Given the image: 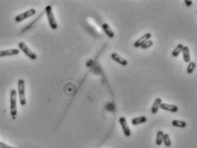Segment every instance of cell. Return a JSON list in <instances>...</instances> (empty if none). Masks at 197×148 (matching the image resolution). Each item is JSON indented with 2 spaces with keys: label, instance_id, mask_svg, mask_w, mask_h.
Instances as JSON below:
<instances>
[{
  "label": "cell",
  "instance_id": "obj_1",
  "mask_svg": "<svg viewBox=\"0 0 197 148\" xmlns=\"http://www.w3.org/2000/svg\"><path fill=\"white\" fill-rule=\"evenodd\" d=\"M16 100H17V92L15 89H12L10 92V115L12 116L13 118H15L17 114V104H16Z\"/></svg>",
  "mask_w": 197,
  "mask_h": 148
},
{
  "label": "cell",
  "instance_id": "obj_2",
  "mask_svg": "<svg viewBox=\"0 0 197 148\" xmlns=\"http://www.w3.org/2000/svg\"><path fill=\"white\" fill-rule=\"evenodd\" d=\"M18 95L20 104L22 106L26 105V93H25V82L24 80L20 79L18 81Z\"/></svg>",
  "mask_w": 197,
  "mask_h": 148
},
{
  "label": "cell",
  "instance_id": "obj_3",
  "mask_svg": "<svg viewBox=\"0 0 197 148\" xmlns=\"http://www.w3.org/2000/svg\"><path fill=\"white\" fill-rule=\"evenodd\" d=\"M45 13H46L47 18H48V22H49V24H50V28L54 30H56L57 29V22L56 21V18L54 16L53 10H52V7L50 5H48L45 8Z\"/></svg>",
  "mask_w": 197,
  "mask_h": 148
},
{
  "label": "cell",
  "instance_id": "obj_4",
  "mask_svg": "<svg viewBox=\"0 0 197 148\" xmlns=\"http://www.w3.org/2000/svg\"><path fill=\"white\" fill-rule=\"evenodd\" d=\"M18 47L22 51H23V53L25 54L27 57H28V58H30V59L32 60L37 59V55H36L33 51H32L31 49H29L28 45H27L25 43L20 42L18 44Z\"/></svg>",
  "mask_w": 197,
  "mask_h": 148
},
{
  "label": "cell",
  "instance_id": "obj_5",
  "mask_svg": "<svg viewBox=\"0 0 197 148\" xmlns=\"http://www.w3.org/2000/svg\"><path fill=\"white\" fill-rule=\"evenodd\" d=\"M35 14H36V10L34 9H31V10H27L26 12H23L22 14H20L18 16H16L15 17V21L16 22H21L22 21H24V20L28 19V17H31V16H34Z\"/></svg>",
  "mask_w": 197,
  "mask_h": 148
},
{
  "label": "cell",
  "instance_id": "obj_6",
  "mask_svg": "<svg viewBox=\"0 0 197 148\" xmlns=\"http://www.w3.org/2000/svg\"><path fill=\"white\" fill-rule=\"evenodd\" d=\"M119 124H120V126L122 127V129H123L124 135H125L126 137H130L131 135V129H130V128H129L128 123H127L126 119H125V117H119Z\"/></svg>",
  "mask_w": 197,
  "mask_h": 148
},
{
  "label": "cell",
  "instance_id": "obj_7",
  "mask_svg": "<svg viewBox=\"0 0 197 148\" xmlns=\"http://www.w3.org/2000/svg\"><path fill=\"white\" fill-rule=\"evenodd\" d=\"M152 37V34H150V33H147V34H144L142 37H141L140 39H138V40L136 41L134 43V46L135 47H140L141 45H142L144 44V43H145L146 41L149 40H150V38Z\"/></svg>",
  "mask_w": 197,
  "mask_h": 148
},
{
  "label": "cell",
  "instance_id": "obj_8",
  "mask_svg": "<svg viewBox=\"0 0 197 148\" xmlns=\"http://www.w3.org/2000/svg\"><path fill=\"white\" fill-rule=\"evenodd\" d=\"M160 109H162L164 110H167V111H170V112H173L175 113L178 110V107L177 105H174V104H166V103H161L160 105H159Z\"/></svg>",
  "mask_w": 197,
  "mask_h": 148
},
{
  "label": "cell",
  "instance_id": "obj_9",
  "mask_svg": "<svg viewBox=\"0 0 197 148\" xmlns=\"http://www.w3.org/2000/svg\"><path fill=\"white\" fill-rule=\"evenodd\" d=\"M20 53L19 49H9V50H0V57H9V56H15Z\"/></svg>",
  "mask_w": 197,
  "mask_h": 148
},
{
  "label": "cell",
  "instance_id": "obj_10",
  "mask_svg": "<svg viewBox=\"0 0 197 148\" xmlns=\"http://www.w3.org/2000/svg\"><path fill=\"white\" fill-rule=\"evenodd\" d=\"M111 58H113V60H114L115 62H117L118 63H119L122 66H126L128 64V62L127 60L123 58L122 57H120L119 54L117 53H112L111 54Z\"/></svg>",
  "mask_w": 197,
  "mask_h": 148
},
{
  "label": "cell",
  "instance_id": "obj_11",
  "mask_svg": "<svg viewBox=\"0 0 197 148\" xmlns=\"http://www.w3.org/2000/svg\"><path fill=\"white\" fill-rule=\"evenodd\" d=\"M182 53H183V57L185 63H189L190 62V52H189V48L188 46H184L183 50H182Z\"/></svg>",
  "mask_w": 197,
  "mask_h": 148
},
{
  "label": "cell",
  "instance_id": "obj_12",
  "mask_svg": "<svg viewBox=\"0 0 197 148\" xmlns=\"http://www.w3.org/2000/svg\"><path fill=\"white\" fill-rule=\"evenodd\" d=\"M103 31H104V33L106 34L109 38H114V31L112 30V29L110 28V26L108 24V23H103Z\"/></svg>",
  "mask_w": 197,
  "mask_h": 148
},
{
  "label": "cell",
  "instance_id": "obj_13",
  "mask_svg": "<svg viewBox=\"0 0 197 148\" xmlns=\"http://www.w3.org/2000/svg\"><path fill=\"white\" fill-rule=\"evenodd\" d=\"M147 117H144V116H142V117H136V118H132L131 119V124L132 125H139V124H142V123H144L147 122Z\"/></svg>",
  "mask_w": 197,
  "mask_h": 148
},
{
  "label": "cell",
  "instance_id": "obj_14",
  "mask_svg": "<svg viewBox=\"0 0 197 148\" xmlns=\"http://www.w3.org/2000/svg\"><path fill=\"white\" fill-rule=\"evenodd\" d=\"M162 103V99L160 98H157L154 102L153 106H152V109H151V113L152 114H156L158 110H159V105Z\"/></svg>",
  "mask_w": 197,
  "mask_h": 148
},
{
  "label": "cell",
  "instance_id": "obj_15",
  "mask_svg": "<svg viewBox=\"0 0 197 148\" xmlns=\"http://www.w3.org/2000/svg\"><path fill=\"white\" fill-rule=\"evenodd\" d=\"M172 126L176 127V128H182L184 129L187 126V123L184 121H181V120H173L172 122Z\"/></svg>",
  "mask_w": 197,
  "mask_h": 148
},
{
  "label": "cell",
  "instance_id": "obj_16",
  "mask_svg": "<svg viewBox=\"0 0 197 148\" xmlns=\"http://www.w3.org/2000/svg\"><path fill=\"white\" fill-rule=\"evenodd\" d=\"M184 45L183 44H178L175 48H174V50L172 51V56L174 57H177L179 56V54L181 53L182 50H183V48H184Z\"/></svg>",
  "mask_w": 197,
  "mask_h": 148
},
{
  "label": "cell",
  "instance_id": "obj_17",
  "mask_svg": "<svg viewBox=\"0 0 197 148\" xmlns=\"http://www.w3.org/2000/svg\"><path fill=\"white\" fill-rule=\"evenodd\" d=\"M163 135H164V133L163 131L161 130H159L158 132H157V136H156V145H161L163 143Z\"/></svg>",
  "mask_w": 197,
  "mask_h": 148
},
{
  "label": "cell",
  "instance_id": "obj_18",
  "mask_svg": "<svg viewBox=\"0 0 197 148\" xmlns=\"http://www.w3.org/2000/svg\"><path fill=\"white\" fill-rule=\"evenodd\" d=\"M163 143L165 144L166 147H170L171 145H172L171 139H170V136H169L168 134H164V135H163Z\"/></svg>",
  "mask_w": 197,
  "mask_h": 148
},
{
  "label": "cell",
  "instance_id": "obj_19",
  "mask_svg": "<svg viewBox=\"0 0 197 148\" xmlns=\"http://www.w3.org/2000/svg\"><path fill=\"white\" fill-rule=\"evenodd\" d=\"M195 67H196V63H194V62H189V65H188V68H187L188 74H192V73L194 72Z\"/></svg>",
  "mask_w": 197,
  "mask_h": 148
},
{
  "label": "cell",
  "instance_id": "obj_20",
  "mask_svg": "<svg viewBox=\"0 0 197 148\" xmlns=\"http://www.w3.org/2000/svg\"><path fill=\"white\" fill-rule=\"evenodd\" d=\"M153 45H154L153 40H149L146 41L145 43H144V44L142 45L140 47L142 48L143 50H146V49H148V48L151 47V46H152Z\"/></svg>",
  "mask_w": 197,
  "mask_h": 148
},
{
  "label": "cell",
  "instance_id": "obj_21",
  "mask_svg": "<svg viewBox=\"0 0 197 148\" xmlns=\"http://www.w3.org/2000/svg\"><path fill=\"white\" fill-rule=\"evenodd\" d=\"M0 148H15L11 146V145H9L5 144V143H3V142H0Z\"/></svg>",
  "mask_w": 197,
  "mask_h": 148
},
{
  "label": "cell",
  "instance_id": "obj_22",
  "mask_svg": "<svg viewBox=\"0 0 197 148\" xmlns=\"http://www.w3.org/2000/svg\"><path fill=\"white\" fill-rule=\"evenodd\" d=\"M185 4H186L187 6H190L191 4H192V1H188V0H186V1H185Z\"/></svg>",
  "mask_w": 197,
  "mask_h": 148
}]
</instances>
